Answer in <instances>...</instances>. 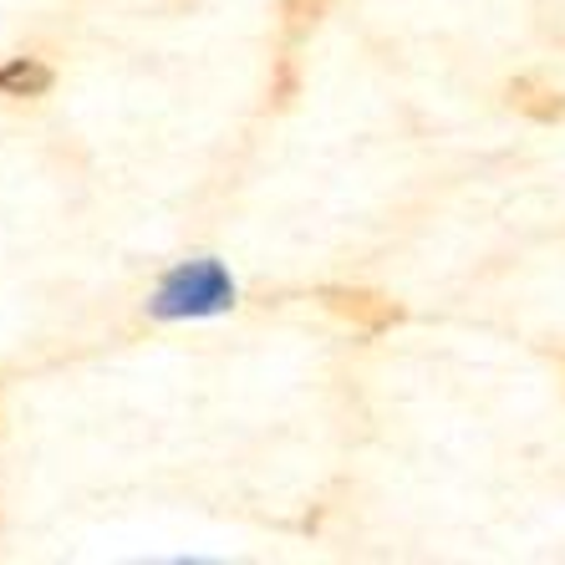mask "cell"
I'll return each instance as SVG.
<instances>
[{"instance_id":"obj_1","label":"cell","mask_w":565,"mask_h":565,"mask_svg":"<svg viewBox=\"0 0 565 565\" xmlns=\"http://www.w3.org/2000/svg\"><path fill=\"white\" fill-rule=\"evenodd\" d=\"M230 306H235V280L210 255L173 265L148 296V316H158V321H199V316H220Z\"/></svg>"},{"instance_id":"obj_2","label":"cell","mask_w":565,"mask_h":565,"mask_svg":"<svg viewBox=\"0 0 565 565\" xmlns=\"http://www.w3.org/2000/svg\"><path fill=\"white\" fill-rule=\"evenodd\" d=\"M316 301L327 306L331 316H342L347 327H356L362 337H382V331L403 327V301H393V296H382V290L372 286H327Z\"/></svg>"},{"instance_id":"obj_3","label":"cell","mask_w":565,"mask_h":565,"mask_svg":"<svg viewBox=\"0 0 565 565\" xmlns=\"http://www.w3.org/2000/svg\"><path fill=\"white\" fill-rule=\"evenodd\" d=\"M504 103L530 122H565V87H555L545 77H514L504 87Z\"/></svg>"},{"instance_id":"obj_4","label":"cell","mask_w":565,"mask_h":565,"mask_svg":"<svg viewBox=\"0 0 565 565\" xmlns=\"http://www.w3.org/2000/svg\"><path fill=\"white\" fill-rule=\"evenodd\" d=\"M56 72L41 56H11V62H0V97H46L52 93Z\"/></svg>"},{"instance_id":"obj_5","label":"cell","mask_w":565,"mask_h":565,"mask_svg":"<svg viewBox=\"0 0 565 565\" xmlns=\"http://www.w3.org/2000/svg\"><path fill=\"white\" fill-rule=\"evenodd\" d=\"M296 87H301V72H296V56H276V72H270V107H290V97H296Z\"/></svg>"},{"instance_id":"obj_6","label":"cell","mask_w":565,"mask_h":565,"mask_svg":"<svg viewBox=\"0 0 565 565\" xmlns=\"http://www.w3.org/2000/svg\"><path fill=\"white\" fill-rule=\"evenodd\" d=\"M321 11H327V0H286V31L290 36L311 31L316 21H321Z\"/></svg>"}]
</instances>
